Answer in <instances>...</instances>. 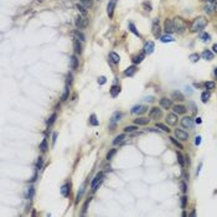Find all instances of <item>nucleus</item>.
I'll return each instance as SVG.
<instances>
[{
  "instance_id": "obj_50",
  "label": "nucleus",
  "mask_w": 217,
  "mask_h": 217,
  "mask_svg": "<svg viewBox=\"0 0 217 217\" xmlns=\"http://www.w3.org/2000/svg\"><path fill=\"white\" fill-rule=\"evenodd\" d=\"M186 201H188V197H186V196H182V197H181V207H182V208L186 207Z\"/></svg>"
},
{
  "instance_id": "obj_37",
  "label": "nucleus",
  "mask_w": 217,
  "mask_h": 217,
  "mask_svg": "<svg viewBox=\"0 0 217 217\" xmlns=\"http://www.w3.org/2000/svg\"><path fill=\"white\" fill-rule=\"evenodd\" d=\"M33 195H35V189H33L32 186H30L29 190H27V194H26V196H27V199H32Z\"/></svg>"
},
{
  "instance_id": "obj_30",
  "label": "nucleus",
  "mask_w": 217,
  "mask_h": 217,
  "mask_svg": "<svg viewBox=\"0 0 217 217\" xmlns=\"http://www.w3.org/2000/svg\"><path fill=\"white\" fill-rule=\"evenodd\" d=\"M200 40H201V41H204V42H208V41L211 40V36L208 35L207 32H202V33L200 35Z\"/></svg>"
},
{
  "instance_id": "obj_31",
  "label": "nucleus",
  "mask_w": 217,
  "mask_h": 217,
  "mask_svg": "<svg viewBox=\"0 0 217 217\" xmlns=\"http://www.w3.org/2000/svg\"><path fill=\"white\" fill-rule=\"evenodd\" d=\"M210 97H211V93L208 92V91H205L202 94H201V99H202V102L204 103H206L208 99H210Z\"/></svg>"
},
{
  "instance_id": "obj_2",
  "label": "nucleus",
  "mask_w": 217,
  "mask_h": 217,
  "mask_svg": "<svg viewBox=\"0 0 217 217\" xmlns=\"http://www.w3.org/2000/svg\"><path fill=\"white\" fill-rule=\"evenodd\" d=\"M186 22L185 20H182L181 17H175L173 20V27H174V31H176L177 33H182L186 30Z\"/></svg>"
},
{
  "instance_id": "obj_57",
  "label": "nucleus",
  "mask_w": 217,
  "mask_h": 217,
  "mask_svg": "<svg viewBox=\"0 0 217 217\" xmlns=\"http://www.w3.org/2000/svg\"><path fill=\"white\" fill-rule=\"evenodd\" d=\"M212 50H214L215 54H217V44H215L214 46H212Z\"/></svg>"
},
{
  "instance_id": "obj_11",
  "label": "nucleus",
  "mask_w": 217,
  "mask_h": 217,
  "mask_svg": "<svg viewBox=\"0 0 217 217\" xmlns=\"http://www.w3.org/2000/svg\"><path fill=\"white\" fill-rule=\"evenodd\" d=\"M166 123L169 125H176L177 124V115L176 113H170L166 115Z\"/></svg>"
},
{
  "instance_id": "obj_21",
  "label": "nucleus",
  "mask_w": 217,
  "mask_h": 217,
  "mask_svg": "<svg viewBox=\"0 0 217 217\" xmlns=\"http://www.w3.org/2000/svg\"><path fill=\"white\" fill-rule=\"evenodd\" d=\"M73 47H74V51H76L77 54L80 55L81 52H82V41L74 39V41H73Z\"/></svg>"
},
{
  "instance_id": "obj_52",
  "label": "nucleus",
  "mask_w": 217,
  "mask_h": 217,
  "mask_svg": "<svg viewBox=\"0 0 217 217\" xmlns=\"http://www.w3.org/2000/svg\"><path fill=\"white\" fill-rule=\"evenodd\" d=\"M180 188H181V191L184 192V194L186 192V190H188V189H186V184H185L184 181H181V182H180Z\"/></svg>"
},
{
  "instance_id": "obj_3",
  "label": "nucleus",
  "mask_w": 217,
  "mask_h": 217,
  "mask_svg": "<svg viewBox=\"0 0 217 217\" xmlns=\"http://www.w3.org/2000/svg\"><path fill=\"white\" fill-rule=\"evenodd\" d=\"M76 26L78 29H86L87 27V25H88V20H87V17L83 16V15H78V16L76 17Z\"/></svg>"
},
{
  "instance_id": "obj_38",
  "label": "nucleus",
  "mask_w": 217,
  "mask_h": 217,
  "mask_svg": "<svg viewBox=\"0 0 217 217\" xmlns=\"http://www.w3.org/2000/svg\"><path fill=\"white\" fill-rule=\"evenodd\" d=\"M129 29H130V31H132V32L134 33V35H137L138 37H140L139 32L137 31V29H135V26H134V24H133V22H130V24H129Z\"/></svg>"
},
{
  "instance_id": "obj_51",
  "label": "nucleus",
  "mask_w": 217,
  "mask_h": 217,
  "mask_svg": "<svg viewBox=\"0 0 217 217\" xmlns=\"http://www.w3.org/2000/svg\"><path fill=\"white\" fill-rule=\"evenodd\" d=\"M106 82H107V78L104 77V76H100V77L98 78V83H99V84H104Z\"/></svg>"
},
{
  "instance_id": "obj_4",
  "label": "nucleus",
  "mask_w": 217,
  "mask_h": 217,
  "mask_svg": "<svg viewBox=\"0 0 217 217\" xmlns=\"http://www.w3.org/2000/svg\"><path fill=\"white\" fill-rule=\"evenodd\" d=\"M103 177H104V173H98L94 176V179H93V181H92V184H91V188H92V190L94 191V190L97 189V186H98L100 182H102V180H103Z\"/></svg>"
},
{
  "instance_id": "obj_13",
  "label": "nucleus",
  "mask_w": 217,
  "mask_h": 217,
  "mask_svg": "<svg viewBox=\"0 0 217 217\" xmlns=\"http://www.w3.org/2000/svg\"><path fill=\"white\" fill-rule=\"evenodd\" d=\"M153 33H154V36L158 37L160 35V27H159V19H154V21H153Z\"/></svg>"
},
{
  "instance_id": "obj_14",
  "label": "nucleus",
  "mask_w": 217,
  "mask_h": 217,
  "mask_svg": "<svg viewBox=\"0 0 217 217\" xmlns=\"http://www.w3.org/2000/svg\"><path fill=\"white\" fill-rule=\"evenodd\" d=\"M173 111H174V113H176V114H185L186 113V107L181 106V104H176V106L173 107Z\"/></svg>"
},
{
  "instance_id": "obj_34",
  "label": "nucleus",
  "mask_w": 217,
  "mask_h": 217,
  "mask_svg": "<svg viewBox=\"0 0 217 217\" xmlns=\"http://www.w3.org/2000/svg\"><path fill=\"white\" fill-rule=\"evenodd\" d=\"M137 129H138L137 124L135 125H127L124 128V132L125 133H132V132H134V130H137Z\"/></svg>"
},
{
  "instance_id": "obj_62",
  "label": "nucleus",
  "mask_w": 217,
  "mask_h": 217,
  "mask_svg": "<svg viewBox=\"0 0 217 217\" xmlns=\"http://www.w3.org/2000/svg\"><path fill=\"white\" fill-rule=\"evenodd\" d=\"M37 1H42V0H37Z\"/></svg>"
},
{
  "instance_id": "obj_55",
  "label": "nucleus",
  "mask_w": 217,
  "mask_h": 217,
  "mask_svg": "<svg viewBox=\"0 0 217 217\" xmlns=\"http://www.w3.org/2000/svg\"><path fill=\"white\" fill-rule=\"evenodd\" d=\"M201 139H202V138H201L200 135H197L195 138V145H200L201 144Z\"/></svg>"
},
{
  "instance_id": "obj_56",
  "label": "nucleus",
  "mask_w": 217,
  "mask_h": 217,
  "mask_svg": "<svg viewBox=\"0 0 217 217\" xmlns=\"http://www.w3.org/2000/svg\"><path fill=\"white\" fill-rule=\"evenodd\" d=\"M56 138H57V133H54V135H52V143L55 144V141H56Z\"/></svg>"
},
{
  "instance_id": "obj_7",
  "label": "nucleus",
  "mask_w": 217,
  "mask_h": 217,
  "mask_svg": "<svg viewBox=\"0 0 217 217\" xmlns=\"http://www.w3.org/2000/svg\"><path fill=\"white\" fill-rule=\"evenodd\" d=\"M148 111V107L144 106V104H138V106L132 108V113L133 114H143Z\"/></svg>"
},
{
  "instance_id": "obj_29",
  "label": "nucleus",
  "mask_w": 217,
  "mask_h": 217,
  "mask_svg": "<svg viewBox=\"0 0 217 217\" xmlns=\"http://www.w3.org/2000/svg\"><path fill=\"white\" fill-rule=\"evenodd\" d=\"M160 41H161V42H173L174 37L170 36V35H164V36L160 37Z\"/></svg>"
},
{
  "instance_id": "obj_9",
  "label": "nucleus",
  "mask_w": 217,
  "mask_h": 217,
  "mask_svg": "<svg viewBox=\"0 0 217 217\" xmlns=\"http://www.w3.org/2000/svg\"><path fill=\"white\" fill-rule=\"evenodd\" d=\"M175 135L177 137L179 140H182V141H185V140L189 139L188 132H185V130H182V129H176V130H175Z\"/></svg>"
},
{
  "instance_id": "obj_6",
  "label": "nucleus",
  "mask_w": 217,
  "mask_h": 217,
  "mask_svg": "<svg viewBox=\"0 0 217 217\" xmlns=\"http://www.w3.org/2000/svg\"><path fill=\"white\" fill-rule=\"evenodd\" d=\"M163 115V112L160 108L158 107H154V108H151L150 109V113H149V118L150 119H159L160 117Z\"/></svg>"
},
{
  "instance_id": "obj_24",
  "label": "nucleus",
  "mask_w": 217,
  "mask_h": 217,
  "mask_svg": "<svg viewBox=\"0 0 217 217\" xmlns=\"http://www.w3.org/2000/svg\"><path fill=\"white\" fill-rule=\"evenodd\" d=\"M119 92H121V87L119 86H112V88H111V96L113 97V98H115L118 94H119Z\"/></svg>"
},
{
  "instance_id": "obj_44",
  "label": "nucleus",
  "mask_w": 217,
  "mask_h": 217,
  "mask_svg": "<svg viewBox=\"0 0 217 217\" xmlns=\"http://www.w3.org/2000/svg\"><path fill=\"white\" fill-rule=\"evenodd\" d=\"M177 161L180 163L181 166H185V161H184V156H182L180 153H177Z\"/></svg>"
},
{
  "instance_id": "obj_33",
  "label": "nucleus",
  "mask_w": 217,
  "mask_h": 217,
  "mask_svg": "<svg viewBox=\"0 0 217 217\" xmlns=\"http://www.w3.org/2000/svg\"><path fill=\"white\" fill-rule=\"evenodd\" d=\"M125 138V135L124 134H121V135H118V137H115V139L113 140V144L114 145H117V144H119V143H122L123 141V139Z\"/></svg>"
},
{
  "instance_id": "obj_59",
  "label": "nucleus",
  "mask_w": 217,
  "mask_h": 217,
  "mask_svg": "<svg viewBox=\"0 0 217 217\" xmlns=\"http://www.w3.org/2000/svg\"><path fill=\"white\" fill-rule=\"evenodd\" d=\"M195 215H196V214H195V211H192L191 214H190V216H191V217H194V216H195Z\"/></svg>"
},
{
  "instance_id": "obj_19",
  "label": "nucleus",
  "mask_w": 217,
  "mask_h": 217,
  "mask_svg": "<svg viewBox=\"0 0 217 217\" xmlns=\"http://www.w3.org/2000/svg\"><path fill=\"white\" fill-rule=\"evenodd\" d=\"M109 60L112 63H114V65H118L119 61H121V57H119L118 54H115V52H111L109 54Z\"/></svg>"
},
{
  "instance_id": "obj_15",
  "label": "nucleus",
  "mask_w": 217,
  "mask_h": 217,
  "mask_svg": "<svg viewBox=\"0 0 217 217\" xmlns=\"http://www.w3.org/2000/svg\"><path fill=\"white\" fill-rule=\"evenodd\" d=\"M160 106L165 109H169V108L173 106V99H167V98H161L160 99Z\"/></svg>"
},
{
  "instance_id": "obj_18",
  "label": "nucleus",
  "mask_w": 217,
  "mask_h": 217,
  "mask_svg": "<svg viewBox=\"0 0 217 217\" xmlns=\"http://www.w3.org/2000/svg\"><path fill=\"white\" fill-rule=\"evenodd\" d=\"M171 98L175 99V100H179V102H182V100L185 99V97H184V94H182L181 92L175 91V92H173V94H171Z\"/></svg>"
},
{
  "instance_id": "obj_25",
  "label": "nucleus",
  "mask_w": 217,
  "mask_h": 217,
  "mask_svg": "<svg viewBox=\"0 0 217 217\" xmlns=\"http://www.w3.org/2000/svg\"><path fill=\"white\" fill-rule=\"evenodd\" d=\"M144 57H145V52L144 54H139V55H137V56H134L133 57V62L134 63H140L144 60Z\"/></svg>"
},
{
  "instance_id": "obj_32",
  "label": "nucleus",
  "mask_w": 217,
  "mask_h": 217,
  "mask_svg": "<svg viewBox=\"0 0 217 217\" xmlns=\"http://www.w3.org/2000/svg\"><path fill=\"white\" fill-rule=\"evenodd\" d=\"M89 124H92V125H98L99 123H98V119H97V117L94 114H92L91 117H89Z\"/></svg>"
},
{
  "instance_id": "obj_45",
  "label": "nucleus",
  "mask_w": 217,
  "mask_h": 217,
  "mask_svg": "<svg viewBox=\"0 0 217 217\" xmlns=\"http://www.w3.org/2000/svg\"><path fill=\"white\" fill-rule=\"evenodd\" d=\"M115 153H117V150H115V149H112V150H111V151L107 154V160H111V159L114 156Z\"/></svg>"
},
{
  "instance_id": "obj_16",
  "label": "nucleus",
  "mask_w": 217,
  "mask_h": 217,
  "mask_svg": "<svg viewBox=\"0 0 217 217\" xmlns=\"http://www.w3.org/2000/svg\"><path fill=\"white\" fill-rule=\"evenodd\" d=\"M164 30L166 31V33H171L174 31V27H173V21L171 20H165V24H164Z\"/></svg>"
},
{
  "instance_id": "obj_10",
  "label": "nucleus",
  "mask_w": 217,
  "mask_h": 217,
  "mask_svg": "<svg viewBox=\"0 0 217 217\" xmlns=\"http://www.w3.org/2000/svg\"><path fill=\"white\" fill-rule=\"evenodd\" d=\"M181 125L184 128H188V129H191L194 127V119L190 118V117H184L181 119Z\"/></svg>"
},
{
  "instance_id": "obj_36",
  "label": "nucleus",
  "mask_w": 217,
  "mask_h": 217,
  "mask_svg": "<svg viewBox=\"0 0 217 217\" xmlns=\"http://www.w3.org/2000/svg\"><path fill=\"white\" fill-rule=\"evenodd\" d=\"M189 58H190V61H191V62L195 63V62H197V61L200 60V55H199V54H191Z\"/></svg>"
},
{
  "instance_id": "obj_12",
  "label": "nucleus",
  "mask_w": 217,
  "mask_h": 217,
  "mask_svg": "<svg viewBox=\"0 0 217 217\" xmlns=\"http://www.w3.org/2000/svg\"><path fill=\"white\" fill-rule=\"evenodd\" d=\"M154 48H155V45L153 41H148L147 44H145V46H144V52L147 55H150L154 52Z\"/></svg>"
},
{
  "instance_id": "obj_17",
  "label": "nucleus",
  "mask_w": 217,
  "mask_h": 217,
  "mask_svg": "<svg viewBox=\"0 0 217 217\" xmlns=\"http://www.w3.org/2000/svg\"><path fill=\"white\" fill-rule=\"evenodd\" d=\"M201 56H202V58L206 60V61H211V60H214V52H212L211 50H205Z\"/></svg>"
},
{
  "instance_id": "obj_42",
  "label": "nucleus",
  "mask_w": 217,
  "mask_h": 217,
  "mask_svg": "<svg viewBox=\"0 0 217 217\" xmlns=\"http://www.w3.org/2000/svg\"><path fill=\"white\" fill-rule=\"evenodd\" d=\"M170 140H171V143H173L174 145H176V147H177L179 149H184V147H182V145H181L180 143H179V141H177L176 139H175V138L171 137V138H170Z\"/></svg>"
},
{
  "instance_id": "obj_35",
  "label": "nucleus",
  "mask_w": 217,
  "mask_h": 217,
  "mask_svg": "<svg viewBox=\"0 0 217 217\" xmlns=\"http://www.w3.org/2000/svg\"><path fill=\"white\" fill-rule=\"evenodd\" d=\"M77 9L80 10V13L81 15H83V16H86V14H87V9L82 5V4H77Z\"/></svg>"
},
{
  "instance_id": "obj_47",
  "label": "nucleus",
  "mask_w": 217,
  "mask_h": 217,
  "mask_svg": "<svg viewBox=\"0 0 217 217\" xmlns=\"http://www.w3.org/2000/svg\"><path fill=\"white\" fill-rule=\"evenodd\" d=\"M42 163H44L42 158H39V160H37V163H36V170H40L41 167H42Z\"/></svg>"
},
{
  "instance_id": "obj_22",
  "label": "nucleus",
  "mask_w": 217,
  "mask_h": 217,
  "mask_svg": "<svg viewBox=\"0 0 217 217\" xmlns=\"http://www.w3.org/2000/svg\"><path fill=\"white\" fill-rule=\"evenodd\" d=\"M70 192H71V185L66 184V185H63L62 188H61V194H62V196L68 197V196H70Z\"/></svg>"
},
{
  "instance_id": "obj_8",
  "label": "nucleus",
  "mask_w": 217,
  "mask_h": 217,
  "mask_svg": "<svg viewBox=\"0 0 217 217\" xmlns=\"http://www.w3.org/2000/svg\"><path fill=\"white\" fill-rule=\"evenodd\" d=\"M117 1H118V0H109V3H108V5H107V14H108V16H109V17L113 16V13H114L115 5H117Z\"/></svg>"
},
{
  "instance_id": "obj_5",
  "label": "nucleus",
  "mask_w": 217,
  "mask_h": 217,
  "mask_svg": "<svg viewBox=\"0 0 217 217\" xmlns=\"http://www.w3.org/2000/svg\"><path fill=\"white\" fill-rule=\"evenodd\" d=\"M122 112H115V113L112 115V118H111V123H109V127H111V129L113 130L115 128V124L119 122V119L122 118Z\"/></svg>"
},
{
  "instance_id": "obj_28",
  "label": "nucleus",
  "mask_w": 217,
  "mask_h": 217,
  "mask_svg": "<svg viewBox=\"0 0 217 217\" xmlns=\"http://www.w3.org/2000/svg\"><path fill=\"white\" fill-rule=\"evenodd\" d=\"M73 35H74V39L80 40V41H82V42H83V41L86 40L84 35H83V33H82L81 31H74V32H73Z\"/></svg>"
},
{
  "instance_id": "obj_39",
  "label": "nucleus",
  "mask_w": 217,
  "mask_h": 217,
  "mask_svg": "<svg viewBox=\"0 0 217 217\" xmlns=\"http://www.w3.org/2000/svg\"><path fill=\"white\" fill-rule=\"evenodd\" d=\"M40 149H41V151H46V150H47V140H46V139H44L42 141H41Z\"/></svg>"
},
{
  "instance_id": "obj_43",
  "label": "nucleus",
  "mask_w": 217,
  "mask_h": 217,
  "mask_svg": "<svg viewBox=\"0 0 217 217\" xmlns=\"http://www.w3.org/2000/svg\"><path fill=\"white\" fill-rule=\"evenodd\" d=\"M205 87H206V89H215L216 84H215V82H206Z\"/></svg>"
},
{
  "instance_id": "obj_46",
  "label": "nucleus",
  "mask_w": 217,
  "mask_h": 217,
  "mask_svg": "<svg viewBox=\"0 0 217 217\" xmlns=\"http://www.w3.org/2000/svg\"><path fill=\"white\" fill-rule=\"evenodd\" d=\"M68 94H70V88H68V87H66L65 93H63V96L61 97V99H62V100H66V99H67V97H68Z\"/></svg>"
},
{
  "instance_id": "obj_60",
  "label": "nucleus",
  "mask_w": 217,
  "mask_h": 217,
  "mask_svg": "<svg viewBox=\"0 0 217 217\" xmlns=\"http://www.w3.org/2000/svg\"><path fill=\"white\" fill-rule=\"evenodd\" d=\"M215 76H216V78H217V67L215 68Z\"/></svg>"
},
{
  "instance_id": "obj_48",
  "label": "nucleus",
  "mask_w": 217,
  "mask_h": 217,
  "mask_svg": "<svg viewBox=\"0 0 217 217\" xmlns=\"http://www.w3.org/2000/svg\"><path fill=\"white\" fill-rule=\"evenodd\" d=\"M83 192H84V185H82V186H81V190H80V194L77 195V202L81 200V196L83 195Z\"/></svg>"
},
{
  "instance_id": "obj_54",
  "label": "nucleus",
  "mask_w": 217,
  "mask_h": 217,
  "mask_svg": "<svg viewBox=\"0 0 217 217\" xmlns=\"http://www.w3.org/2000/svg\"><path fill=\"white\" fill-rule=\"evenodd\" d=\"M204 10L206 11L207 14H211V13H212V6H211V5H207V6H205Z\"/></svg>"
},
{
  "instance_id": "obj_41",
  "label": "nucleus",
  "mask_w": 217,
  "mask_h": 217,
  "mask_svg": "<svg viewBox=\"0 0 217 217\" xmlns=\"http://www.w3.org/2000/svg\"><path fill=\"white\" fill-rule=\"evenodd\" d=\"M55 119H56V114L54 113V114H52V115H51V117H50V118H48V119H47V122H46V124H47L48 127H50V125H52V124H54V122H55Z\"/></svg>"
},
{
  "instance_id": "obj_27",
  "label": "nucleus",
  "mask_w": 217,
  "mask_h": 217,
  "mask_svg": "<svg viewBox=\"0 0 217 217\" xmlns=\"http://www.w3.org/2000/svg\"><path fill=\"white\" fill-rule=\"evenodd\" d=\"M80 4H82L86 9H89L93 5V0H80Z\"/></svg>"
},
{
  "instance_id": "obj_61",
  "label": "nucleus",
  "mask_w": 217,
  "mask_h": 217,
  "mask_svg": "<svg viewBox=\"0 0 217 217\" xmlns=\"http://www.w3.org/2000/svg\"><path fill=\"white\" fill-rule=\"evenodd\" d=\"M206 1H208V3H214L215 0H206Z\"/></svg>"
},
{
  "instance_id": "obj_20",
  "label": "nucleus",
  "mask_w": 217,
  "mask_h": 217,
  "mask_svg": "<svg viewBox=\"0 0 217 217\" xmlns=\"http://www.w3.org/2000/svg\"><path fill=\"white\" fill-rule=\"evenodd\" d=\"M149 122H150V119H148V118H137V119H134V124H137L138 127L139 125H147Z\"/></svg>"
},
{
  "instance_id": "obj_58",
  "label": "nucleus",
  "mask_w": 217,
  "mask_h": 217,
  "mask_svg": "<svg viewBox=\"0 0 217 217\" xmlns=\"http://www.w3.org/2000/svg\"><path fill=\"white\" fill-rule=\"evenodd\" d=\"M196 124H200V123H201V118H196Z\"/></svg>"
},
{
  "instance_id": "obj_26",
  "label": "nucleus",
  "mask_w": 217,
  "mask_h": 217,
  "mask_svg": "<svg viewBox=\"0 0 217 217\" xmlns=\"http://www.w3.org/2000/svg\"><path fill=\"white\" fill-rule=\"evenodd\" d=\"M78 67V60L76 56H71V68L72 70H76Z\"/></svg>"
},
{
  "instance_id": "obj_53",
  "label": "nucleus",
  "mask_w": 217,
  "mask_h": 217,
  "mask_svg": "<svg viewBox=\"0 0 217 217\" xmlns=\"http://www.w3.org/2000/svg\"><path fill=\"white\" fill-rule=\"evenodd\" d=\"M143 6L147 9V11H150L151 10V5H150V3H144L143 4Z\"/></svg>"
},
{
  "instance_id": "obj_23",
  "label": "nucleus",
  "mask_w": 217,
  "mask_h": 217,
  "mask_svg": "<svg viewBox=\"0 0 217 217\" xmlns=\"http://www.w3.org/2000/svg\"><path fill=\"white\" fill-rule=\"evenodd\" d=\"M135 72H137V67L135 66H130L124 71V74L125 76H128V77H132V76L135 74Z\"/></svg>"
},
{
  "instance_id": "obj_40",
  "label": "nucleus",
  "mask_w": 217,
  "mask_h": 217,
  "mask_svg": "<svg viewBox=\"0 0 217 217\" xmlns=\"http://www.w3.org/2000/svg\"><path fill=\"white\" fill-rule=\"evenodd\" d=\"M156 127H158V128H159V129H161V130H163V132H167V133H169V132H170V129H169V128H167V127H166L165 124H161V123H158V124H156Z\"/></svg>"
},
{
  "instance_id": "obj_1",
  "label": "nucleus",
  "mask_w": 217,
  "mask_h": 217,
  "mask_svg": "<svg viewBox=\"0 0 217 217\" xmlns=\"http://www.w3.org/2000/svg\"><path fill=\"white\" fill-rule=\"evenodd\" d=\"M207 25V20L204 16H199L196 19H194L192 24H191V31L192 32H199L201 30H204Z\"/></svg>"
},
{
  "instance_id": "obj_49",
  "label": "nucleus",
  "mask_w": 217,
  "mask_h": 217,
  "mask_svg": "<svg viewBox=\"0 0 217 217\" xmlns=\"http://www.w3.org/2000/svg\"><path fill=\"white\" fill-rule=\"evenodd\" d=\"M71 84H72V74H68V76H67V84H66V87H71Z\"/></svg>"
}]
</instances>
